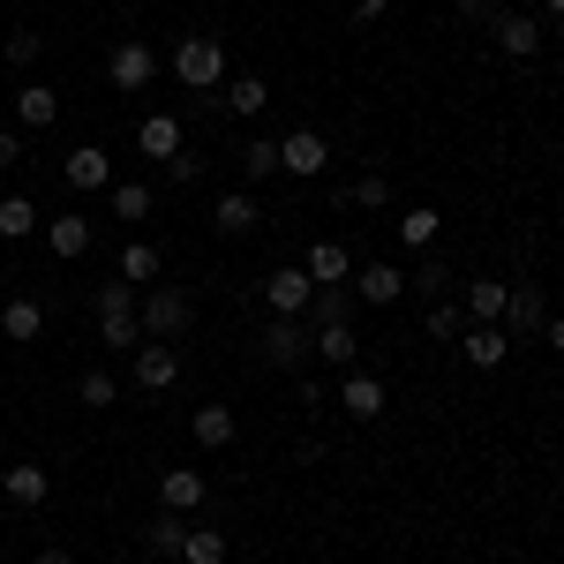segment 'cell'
<instances>
[{
    "instance_id": "obj_1",
    "label": "cell",
    "mask_w": 564,
    "mask_h": 564,
    "mask_svg": "<svg viewBox=\"0 0 564 564\" xmlns=\"http://www.w3.org/2000/svg\"><path fill=\"white\" fill-rule=\"evenodd\" d=\"M135 316H143V339H181L196 324V302L181 286H143L135 294Z\"/></svg>"
},
{
    "instance_id": "obj_2",
    "label": "cell",
    "mask_w": 564,
    "mask_h": 564,
    "mask_svg": "<svg viewBox=\"0 0 564 564\" xmlns=\"http://www.w3.org/2000/svg\"><path fill=\"white\" fill-rule=\"evenodd\" d=\"M135 294L143 286H98V339L106 347H143V316H135Z\"/></svg>"
},
{
    "instance_id": "obj_3",
    "label": "cell",
    "mask_w": 564,
    "mask_h": 564,
    "mask_svg": "<svg viewBox=\"0 0 564 564\" xmlns=\"http://www.w3.org/2000/svg\"><path fill=\"white\" fill-rule=\"evenodd\" d=\"M166 68H174L188 90H218V84H226V45H218V39H181Z\"/></svg>"
},
{
    "instance_id": "obj_4",
    "label": "cell",
    "mask_w": 564,
    "mask_h": 564,
    "mask_svg": "<svg viewBox=\"0 0 564 564\" xmlns=\"http://www.w3.org/2000/svg\"><path fill=\"white\" fill-rule=\"evenodd\" d=\"M166 61H159V45H135V39H121L113 53H106V84L113 90H151V76H159Z\"/></svg>"
},
{
    "instance_id": "obj_5",
    "label": "cell",
    "mask_w": 564,
    "mask_h": 564,
    "mask_svg": "<svg viewBox=\"0 0 564 564\" xmlns=\"http://www.w3.org/2000/svg\"><path fill=\"white\" fill-rule=\"evenodd\" d=\"M308 354H316V339L302 332V316H271V324H263V361H271V369H302Z\"/></svg>"
},
{
    "instance_id": "obj_6",
    "label": "cell",
    "mask_w": 564,
    "mask_h": 564,
    "mask_svg": "<svg viewBox=\"0 0 564 564\" xmlns=\"http://www.w3.org/2000/svg\"><path fill=\"white\" fill-rule=\"evenodd\" d=\"M308 294H316V279H308L302 263H279V271L263 279V308H271V316H308Z\"/></svg>"
},
{
    "instance_id": "obj_7",
    "label": "cell",
    "mask_w": 564,
    "mask_h": 564,
    "mask_svg": "<svg viewBox=\"0 0 564 564\" xmlns=\"http://www.w3.org/2000/svg\"><path fill=\"white\" fill-rule=\"evenodd\" d=\"M0 497H8L15 512H39L45 497H53V475H45L39 459H15V467H0Z\"/></svg>"
},
{
    "instance_id": "obj_8",
    "label": "cell",
    "mask_w": 564,
    "mask_h": 564,
    "mask_svg": "<svg viewBox=\"0 0 564 564\" xmlns=\"http://www.w3.org/2000/svg\"><path fill=\"white\" fill-rule=\"evenodd\" d=\"M512 339H534L542 324H550V302H542V286H527V279H512V294H505V316H497Z\"/></svg>"
},
{
    "instance_id": "obj_9",
    "label": "cell",
    "mask_w": 564,
    "mask_h": 564,
    "mask_svg": "<svg viewBox=\"0 0 564 564\" xmlns=\"http://www.w3.org/2000/svg\"><path fill=\"white\" fill-rule=\"evenodd\" d=\"M135 384L143 391H174L181 384V347L174 339H143V347H135Z\"/></svg>"
},
{
    "instance_id": "obj_10",
    "label": "cell",
    "mask_w": 564,
    "mask_h": 564,
    "mask_svg": "<svg viewBox=\"0 0 564 564\" xmlns=\"http://www.w3.org/2000/svg\"><path fill=\"white\" fill-rule=\"evenodd\" d=\"M324 166H332V143H324V135L316 129H294V135H279V174H324Z\"/></svg>"
},
{
    "instance_id": "obj_11",
    "label": "cell",
    "mask_w": 564,
    "mask_h": 564,
    "mask_svg": "<svg viewBox=\"0 0 564 564\" xmlns=\"http://www.w3.org/2000/svg\"><path fill=\"white\" fill-rule=\"evenodd\" d=\"M489 39H497L505 61H542V15H497Z\"/></svg>"
},
{
    "instance_id": "obj_12",
    "label": "cell",
    "mask_w": 564,
    "mask_h": 564,
    "mask_svg": "<svg viewBox=\"0 0 564 564\" xmlns=\"http://www.w3.org/2000/svg\"><path fill=\"white\" fill-rule=\"evenodd\" d=\"M204 497H212V481L196 475V467H166V475H159V505L181 512V520H196V512H204Z\"/></svg>"
},
{
    "instance_id": "obj_13",
    "label": "cell",
    "mask_w": 564,
    "mask_h": 564,
    "mask_svg": "<svg viewBox=\"0 0 564 564\" xmlns=\"http://www.w3.org/2000/svg\"><path fill=\"white\" fill-rule=\"evenodd\" d=\"M505 354H512V332L505 324H467L459 332V361L467 369H505Z\"/></svg>"
},
{
    "instance_id": "obj_14",
    "label": "cell",
    "mask_w": 564,
    "mask_h": 564,
    "mask_svg": "<svg viewBox=\"0 0 564 564\" xmlns=\"http://www.w3.org/2000/svg\"><path fill=\"white\" fill-rule=\"evenodd\" d=\"M212 226H218V234H226V241H249V234H257V226H263L257 196H249V188H226V196H218V204H212Z\"/></svg>"
},
{
    "instance_id": "obj_15",
    "label": "cell",
    "mask_w": 564,
    "mask_h": 564,
    "mask_svg": "<svg viewBox=\"0 0 564 564\" xmlns=\"http://www.w3.org/2000/svg\"><path fill=\"white\" fill-rule=\"evenodd\" d=\"M135 151H143L151 166L181 159V151H188V143H181V121H174V113H143V129H135Z\"/></svg>"
},
{
    "instance_id": "obj_16",
    "label": "cell",
    "mask_w": 564,
    "mask_h": 564,
    "mask_svg": "<svg viewBox=\"0 0 564 564\" xmlns=\"http://www.w3.org/2000/svg\"><path fill=\"white\" fill-rule=\"evenodd\" d=\"M39 234H45V249H53L61 263H76V257L90 249V218H84V212H53Z\"/></svg>"
},
{
    "instance_id": "obj_17",
    "label": "cell",
    "mask_w": 564,
    "mask_h": 564,
    "mask_svg": "<svg viewBox=\"0 0 564 564\" xmlns=\"http://www.w3.org/2000/svg\"><path fill=\"white\" fill-rule=\"evenodd\" d=\"M61 181H68V188H113V159H106L98 143H76V151L61 159Z\"/></svg>"
},
{
    "instance_id": "obj_18",
    "label": "cell",
    "mask_w": 564,
    "mask_h": 564,
    "mask_svg": "<svg viewBox=\"0 0 564 564\" xmlns=\"http://www.w3.org/2000/svg\"><path fill=\"white\" fill-rule=\"evenodd\" d=\"M188 430H196V444H204V452H226V444L241 436V414H234L226 399H212V406H196V414H188Z\"/></svg>"
},
{
    "instance_id": "obj_19",
    "label": "cell",
    "mask_w": 564,
    "mask_h": 564,
    "mask_svg": "<svg viewBox=\"0 0 564 564\" xmlns=\"http://www.w3.org/2000/svg\"><path fill=\"white\" fill-rule=\"evenodd\" d=\"M354 294L369 308H391L406 294V271H399V263H361V271H354Z\"/></svg>"
},
{
    "instance_id": "obj_20",
    "label": "cell",
    "mask_w": 564,
    "mask_h": 564,
    "mask_svg": "<svg viewBox=\"0 0 564 564\" xmlns=\"http://www.w3.org/2000/svg\"><path fill=\"white\" fill-rule=\"evenodd\" d=\"M339 406H347L354 422H377V414H384V377H369V369H347V384H339Z\"/></svg>"
},
{
    "instance_id": "obj_21",
    "label": "cell",
    "mask_w": 564,
    "mask_h": 564,
    "mask_svg": "<svg viewBox=\"0 0 564 564\" xmlns=\"http://www.w3.org/2000/svg\"><path fill=\"white\" fill-rule=\"evenodd\" d=\"M45 332V308L31 294H15V302H0V339H15V347H31Z\"/></svg>"
},
{
    "instance_id": "obj_22",
    "label": "cell",
    "mask_w": 564,
    "mask_h": 564,
    "mask_svg": "<svg viewBox=\"0 0 564 564\" xmlns=\"http://www.w3.org/2000/svg\"><path fill=\"white\" fill-rule=\"evenodd\" d=\"M15 121H23V129H53V121H61V90L53 84H23L15 90Z\"/></svg>"
},
{
    "instance_id": "obj_23",
    "label": "cell",
    "mask_w": 564,
    "mask_h": 564,
    "mask_svg": "<svg viewBox=\"0 0 564 564\" xmlns=\"http://www.w3.org/2000/svg\"><path fill=\"white\" fill-rule=\"evenodd\" d=\"M391 234H399V249H406V257H422V249H436L444 218H436L430 204H414V212H399V226H391Z\"/></svg>"
},
{
    "instance_id": "obj_24",
    "label": "cell",
    "mask_w": 564,
    "mask_h": 564,
    "mask_svg": "<svg viewBox=\"0 0 564 564\" xmlns=\"http://www.w3.org/2000/svg\"><path fill=\"white\" fill-rule=\"evenodd\" d=\"M302 271L316 279V286H339V279H354V257L339 249V241H316V249L302 257Z\"/></svg>"
},
{
    "instance_id": "obj_25",
    "label": "cell",
    "mask_w": 564,
    "mask_h": 564,
    "mask_svg": "<svg viewBox=\"0 0 564 564\" xmlns=\"http://www.w3.org/2000/svg\"><path fill=\"white\" fill-rule=\"evenodd\" d=\"M316 354H324L332 369H354V361H361V339H354V324H316Z\"/></svg>"
},
{
    "instance_id": "obj_26",
    "label": "cell",
    "mask_w": 564,
    "mask_h": 564,
    "mask_svg": "<svg viewBox=\"0 0 564 564\" xmlns=\"http://www.w3.org/2000/svg\"><path fill=\"white\" fill-rule=\"evenodd\" d=\"M106 204H113V218H151V204H159V196H151V181H113V188H106Z\"/></svg>"
},
{
    "instance_id": "obj_27",
    "label": "cell",
    "mask_w": 564,
    "mask_h": 564,
    "mask_svg": "<svg viewBox=\"0 0 564 564\" xmlns=\"http://www.w3.org/2000/svg\"><path fill=\"white\" fill-rule=\"evenodd\" d=\"M121 286H151L159 279V249L151 241H121V271H113Z\"/></svg>"
},
{
    "instance_id": "obj_28",
    "label": "cell",
    "mask_w": 564,
    "mask_h": 564,
    "mask_svg": "<svg viewBox=\"0 0 564 564\" xmlns=\"http://www.w3.org/2000/svg\"><path fill=\"white\" fill-rule=\"evenodd\" d=\"M406 286H414V294H422V302H436V294H444V286H452V263L436 257V249H422V257H414V271H406Z\"/></svg>"
},
{
    "instance_id": "obj_29",
    "label": "cell",
    "mask_w": 564,
    "mask_h": 564,
    "mask_svg": "<svg viewBox=\"0 0 564 564\" xmlns=\"http://www.w3.org/2000/svg\"><path fill=\"white\" fill-rule=\"evenodd\" d=\"M505 294H512V279H481V286H467V316H475V324H497V316H505Z\"/></svg>"
},
{
    "instance_id": "obj_30",
    "label": "cell",
    "mask_w": 564,
    "mask_h": 564,
    "mask_svg": "<svg viewBox=\"0 0 564 564\" xmlns=\"http://www.w3.org/2000/svg\"><path fill=\"white\" fill-rule=\"evenodd\" d=\"M308 316L316 324H354V286H316L308 294Z\"/></svg>"
},
{
    "instance_id": "obj_31",
    "label": "cell",
    "mask_w": 564,
    "mask_h": 564,
    "mask_svg": "<svg viewBox=\"0 0 564 564\" xmlns=\"http://www.w3.org/2000/svg\"><path fill=\"white\" fill-rule=\"evenodd\" d=\"M181 564H226V534H218V527H196V520H188V542H181Z\"/></svg>"
},
{
    "instance_id": "obj_32",
    "label": "cell",
    "mask_w": 564,
    "mask_h": 564,
    "mask_svg": "<svg viewBox=\"0 0 564 564\" xmlns=\"http://www.w3.org/2000/svg\"><path fill=\"white\" fill-rule=\"evenodd\" d=\"M23 234H39V204L31 196H0V241H23Z\"/></svg>"
},
{
    "instance_id": "obj_33",
    "label": "cell",
    "mask_w": 564,
    "mask_h": 564,
    "mask_svg": "<svg viewBox=\"0 0 564 564\" xmlns=\"http://www.w3.org/2000/svg\"><path fill=\"white\" fill-rule=\"evenodd\" d=\"M226 106L249 121V113H263V106H271V84H263V76H234V84H226Z\"/></svg>"
},
{
    "instance_id": "obj_34",
    "label": "cell",
    "mask_w": 564,
    "mask_h": 564,
    "mask_svg": "<svg viewBox=\"0 0 564 564\" xmlns=\"http://www.w3.org/2000/svg\"><path fill=\"white\" fill-rule=\"evenodd\" d=\"M76 399H84V406H121V377H113V369H84V377H76Z\"/></svg>"
},
{
    "instance_id": "obj_35",
    "label": "cell",
    "mask_w": 564,
    "mask_h": 564,
    "mask_svg": "<svg viewBox=\"0 0 564 564\" xmlns=\"http://www.w3.org/2000/svg\"><path fill=\"white\" fill-rule=\"evenodd\" d=\"M143 542H151L159 557H181V542H188V520H181V512H159V520L143 527Z\"/></svg>"
},
{
    "instance_id": "obj_36",
    "label": "cell",
    "mask_w": 564,
    "mask_h": 564,
    "mask_svg": "<svg viewBox=\"0 0 564 564\" xmlns=\"http://www.w3.org/2000/svg\"><path fill=\"white\" fill-rule=\"evenodd\" d=\"M339 204H354V212H384V204H391V181L384 174H361L354 188H339Z\"/></svg>"
},
{
    "instance_id": "obj_37",
    "label": "cell",
    "mask_w": 564,
    "mask_h": 564,
    "mask_svg": "<svg viewBox=\"0 0 564 564\" xmlns=\"http://www.w3.org/2000/svg\"><path fill=\"white\" fill-rule=\"evenodd\" d=\"M271 174H279V135H257L241 151V181H271Z\"/></svg>"
},
{
    "instance_id": "obj_38",
    "label": "cell",
    "mask_w": 564,
    "mask_h": 564,
    "mask_svg": "<svg viewBox=\"0 0 564 564\" xmlns=\"http://www.w3.org/2000/svg\"><path fill=\"white\" fill-rule=\"evenodd\" d=\"M0 61H8V68H39V61H45V39H39V31H15V39L0 45Z\"/></svg>"
},
{
    "instance_id": "obj_39",
    "label": "cell",
    "mask_w": 564,
    "mask_h": 564,
    "mask_svg": "<svg viewBox=\"0 0 564 564\" xmlns=\"http://www.w3.org/2000/svg\"><path fill=\"white\" fill-rule=\"evenodd\" d=\"M459 332H467V308L436 302V308H430V339H436V347H452V339H459Z\"/></svg>"
},
{
    "instance_id": "obj_40",
    "label": "cell",
    "mask_w": 564,
    "mask_h": 564,
    "mask_svg": "<svg viewBox=\"0 0 564 564\" xmlns=\"http://www.w3.org/2000/svg\"><path fill=\"white\" fill-rule=\"evenodd\" d=\"M166 181H174V188H196V181H204V166L181 151V159H166Z\"/></svg>"
},
{
    "instance_id": "obj_41",
    "label": "cell",
    "mask_w": 564,
    "mask_h": 564,
    "mask_svg": "<svg viewBox=\"0 0 564 564\" xmlns=\"http://www.w3.org/2000/svg\"><path fill=\"white\" fill-rule=\"evenodd\" d=\"M459 15H467V23H481V31H489V23H497V15H505V8H497V0H459Z\"/></svg>"
},
{
    "instance_id": "obj_42",
    "label": "cell",
    "mask_w": 564,
    "mask_h": 564,
    "mask_svg": "<svg viewBox=\"0 0 564 564\" xmlns=\"http://www.w3.org/2000/svg\"><path fill=\"white\" fill-rule=\"evenodd\" d=\"M23 159V129H0V166H15Z\"/></svg>"
},
{
    "instance_id": "obj_43",
    "label": "cell",
    "mask_w": 564,
    "mask_h": 564,
    "mask_svg": "<svg viewBox=\"0 0 564 564\" xmlns=\"http://www.w3.org/2000/svg\"><path fill=\"white\" fill-rule=\"evenodd\" d=\"M384 8H391V0H354V23H377Z\"/></svg>"
},
{
    "instance_id": "obj_44",
    "label": "cell",
    "mask_w": 564,
    "mask_h": 564,
    "mask_svg": "<svg viewBox=\"0 0 564 564\" xmlns=\"http://www.w3.org/2000/svg\"><path fill=\"white\" fill-rule=\"evenodd\" d=\"M542 339H550V354H564V316H550V324H542Z\"/></svg>"
},
{
    "instance_id": "obj_45",
    "label": "cell",
    "mask_w": 564,
    "mask_h": 564,
    "mask_svg": "<svg viewBox=\"0 0 564 564\" xmlns=\"http://www.w3.org/2000/svg\"><path fill=\"white\" fill-rule=\"evenodd\" d=\"M31 564H76V557H68V550H39Z\"/></svg>"
},
{
    "instance_id": "obj_46",
    "label": "cell",
    "mask_w": 564,
    "mask_h": 564,
    "mask_svg": "<svg viewBox=\"0 0 564 564\" xmlns=\"http://www.w3.org/2000/svg\"><path fill=\"white\" fill-rule=\"evenodd\" d=\"M542 15H564V0H542Z\"/></svg>"
}]
</instances>
